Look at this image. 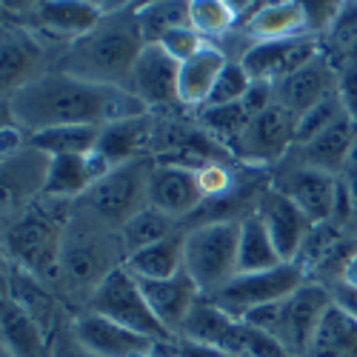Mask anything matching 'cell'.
Segmentation results:
<instances>
[{"instance_id": "6da1fadb", "label": "cell", "mask_w": 357, "mask_h": 357, "mask_svg": "<svg viewBox=\"0 0 357 357\" xmlns=\"http://www.w3.org/2000/svg\"><path fill=\"white\" fill-rule=\"evenodd\" d=\"M9 112L26 135L52 126H106L146 114L149 109L117 86L89 83L63 72H46L9 95Z\"/></svg>"}, {"instance_id": "7a4b0ae2", "label": "cell", "mask_w": 357, "mask_h": 357, "mask_svg": "<svg viewBox=\"0 0 357 357\" xmlns=\"http://www.w3.org/2000/svg\"><path fill=\"white\" fill-rule=\"evenodd\" d=\"M143 46L135 6L123 3L121 9L103 15L89 35L69 43L66 54L61 57V72L89 83L126 89Z\"/></svg>"}, {"instance_id": "3957f363", "label": "cell", "mask_w": 357, "mask_h": 357, "mask_svg": "<svg viewBox=\"0 0 357 357\" xmlns=\"http://www.w3.org/2000/svg\"><path fill=\"white\" fill-rule=\"evenodd\" d=\"M112 229L114 226L103 223L89 209H83V215L69 218L61 252V275H57V280H63L66 289L92 294L106 280V275H112L117 266H123L114 260V255H123L126 260L121 231L114 234Z\"/></svg>"}, {"instance_id": "277c9868", "label": "cell", "mask_w": 357, "mask_h": 357, "mask_svg": "<svg viewBox=\"0 0 357 357\" xmlns=\"http://www.w3.org/2000/svg\"><path fill=\"white\" fill-rule=\"evenodd\" d=\"M49 197L43 203L26 206L6 229V255L23 272H32L40 280H57L61 275V252L69 218L52 212Z\"/></svg>"}, {"instance_id": "5b68a950", "label": "cell", "mask_w": 357, "mask_h": 357, "mask_svg": "<svg viewBox=\"0 0 357 357\" xmlns=\"http://www.w3.org/2000/svg\"><path fill=\"white\" fill-rule=\"evenodd\" d=\"M332 303L335 301H332L329 289L317 280H306L297 291H291L286 301L260 306L241 320L266 335H272L275 340H280L291 357H306L317 326Z\"/></svg>"}, {"instance_id": "8992f818", "label": "cell", "mask_w": 357, "mask_h": 357, "mask_svg": "<svg viewBox=\"0 0 357 357\" xmlns=\"http://www.w3.org/2000/svg\"><path fill=\"white\" fill-rule=\"evenodd\" d=\"M183 234V272L203 297L218 294L237 275L241 220H206Z\"/></svg>"}, {"instance_id": "52a82bcc", "label": "cell", "mask_w": 357, "mask_h": 357, "mask_svg": "<svg viewBox=\"0 0 357 357\" xmlns=\"http://www.w3.org/2000/svg\"><path fill=\"white\" fill-rule=\"evenodd\" d=\"M155 166L137 158L123 166H114L109 174L89 189L80 203L83 209L98 215L103 223L121 229L126 220H132L137 212L149 206V181H152Z\"/></svg>"}, {"instance_id": "ba28073f", "label": "cell", "mask_w": 357, "mask_h": 357, "mask_svg": "<svg viewBox=\"0 0 357 357\" xmlns=\"http://www.w3.org/2000/svg\"><path fill=\"white\" fill-rule=\"evenodd\" d=\"M86 312L103 314V317L126 326V329H132L143 337H152L158 343H174L177 340L172 332L163 329V323L155 317L152 309H149L140 283L126 272V266H117V269L112 275H106V280L89 294Z\"/></svg>"}, {"instance_id": "9c48e42d", "label": "cell", "mask_w": 357, "mask_h": 357, "mask_svg": "<svg viewBox=\"0 0 357 357\" xmlns=\"http://www.w3.org/2000/svg\"><path fill=\"white\" fill-rule=\"evenodd\" d=\"M306 283V269L301 263H280L278 269L269 272H255V275H234L218 294H212L209 301L223 309L231 317H246L249 312L269 306L278 301H286L291 291H297Z\"/></svg>"}, {"instance_id": "30bf717a", "label": "cell", "mask_w": 357, "mask_h": 357, "mask_svg": "<svg viewBox=\"0 0 357 357\" xmlns=\"http://www.w3.org/2000/svg\"><path fill=\"white\" fill-rule=\"evenodd\" d=\"M275 189H280L297 209L306 215V220L312 226H326L335 220L340 177L309 169V166H297L278 177Z\"/></svg>"}, {"instance_id": "8fae6325", "label": "cell", "mask_w": 357, "mask_h": 357, "mask_svg": "<svg viewBox=\"0 0 357 357\" xmlns=\"http://www.w3.org/2000/svg\"><path fill=\"white\" fill-rule=\"evenodd\" d=\"M177 80H181V63L160 43H152V46H143L140 57L135 61L126 89L146 109H166L181 103Z\"/></svg>"}, {"instance_id": "7c38bea8", "label": "cell", "mask_w": 357, "mask_h": 357, "mask_svg": "<svg viewBox=\"0 0 357 357\" xmlns=\"http://www.w3.org/2000/svg\"><path fill=\"white\" fill-rule=\"evenodd\" d=\"M320 52H323L320 40L314 35H303V38H291V40L255 43L243 52L241 63L255 83H272L275 86L283 77H289L291 72L306 66Z\"/></svg>"}, {"instance_id": "4fadbf2b", "label": "cell", "mask_w": 357, "mask_h": 357, "mask_svg": "<svg viewBox=\"0 0 357 357\" xmlns=\"http://www.w3.org/2000/svg\"><path fill=\"white\" fill-rule=\"evenodd\" d=\"M206 200V189L200 181V169L183 163H158L149 181V206L158 212L181 220L200 209Z\"/></svg>"}, {"instance_id": "5bb4252c", "label": "cell", "mask_w": 357, "mask_h": 357, "mask_svg": "<svg viewBox=\"0 0 357 357\" xmlns=\"http://www.w3.org/2000/svg\"><path fill=\"white\" fill-rule=\"evenodd\" d=\"M72 332L100 357H158V346H163L95 312H80L72 320Z\"/></svg>"}, {"instance_id": "9a60e30c", "label": "cell", "mask_w": 357, "mask_h": 357, "mask_svg": "<svg viewBox=\"0 0 357 357\" xmlns=\"http://www.w3.org/2000/svg\"><path fill=\"white\" fill-rule=\"evenodd\" d=\"M255 215L263 220L266 231H269L275 249L286 263H294V257L303 252L306 237L312 234V223L297 206L280 192V189H263L255 203Z\"/></svg>"}, {"instance_id": "2e32d148", "label": "cell", "mask_w": 357, "mask_h": 357, "mask_svg": "<svg viewBox=\"0 0 357 357\" xmlns=\"http://www.w3.org/2000/svg\"><path fill=\"white\" fill-rule=\"evenodd\" d=\"M332 95H337V69L323 52L312 57L306 66L275 83V103L294 114V121Z\"/></svg>"}, {"instance_id": "e0dca14e", "label": "cell", "mask_w": 357, "mask_h": 357, "mask_svg": "<svg viewBox=\"0 0 357 357\" xmlns=\"http://www.w3.org/2000/svg\"><path fill=\"white\" fill-rule=\"evenodd\" d=\"M294 123H297L294 114L272 103L269 109H263L260 114L252 117L234 146L252 163H275L294 146Z\"/></svg>"}, {"instance_id": "ac0fdd59", "label": "cell", "mask_w": 357, "mask_h": 357, "mask_svg": "<svg viewBox=\"0 0 357 357\" xmlns=\"http://www.w3.org/2000/svg\"><path fill=\"white\" fill-rule=\"evenodd\" d=\"M49 163L52 158L29 143H23L12 155H3V206L9 215L23 212L26 206H32L35 195H43Z\"/></svg>"}, {"instance_id": "d6986e66", "label": "cell", "mask_w": 357, "mask_h": 357, "mask_svg": "<svg viewBox=\"0 0 357 357\" xmlns=\"http://www.w3.org/2000/svg\"><path fill=\"white\" fill-rule=\"evenodd\" d=\"M137 283L143 289L149 309L163 323V329L177 337L183 329V323L189 320L195 303L203 297L200 289L195 286V280L186 272H181L177 278H169V280H137Z\"/></svg>"}, {"instance_id": "ffe728a7", "label": "cell", "mask_w": 357, "mask_h": 357, "mask_svg": "<svg viewBox=\"0 0 357 357\" xmlns=\"http://www.w3.org/2000/svg\"><path fill=\"white\" fill-rule=\"evenodd\" d=\"M109 172H112V166L98 152H92V155H61V158H52L43 197H49V200H66V203L80 200Z\"/></svg>"}, {"instance_id": "44dd1931", "label": "cell", "mask_w": 357, "mask_h": 357, "mask_svg": "<svg viewBox=\"0 0 357 357\" xmlns=\"http://www.w3.org/2000/svg\"><path fill=\"white\" fill-rule=\"evenodd\" d=\"M246 35L255 38V43L291 40V38L312 35L306 3H291V0H283V3H260L246 20Z\"/></svg>"}, {"instance_id": "7402d4cb", "label": "cell", "mask_w": 357, "mask_h": 357, "mask_svg": "<svg viewBox=\"0 0 357 357\" xmlns=\"http://www.w3.org/2000/svg\"><path fill=\"white\" fill-rule=\"evenodd\" d=\"M43 46L29 35V29H3V92L15 95L26 83L46 75L43 69Z\"/></svg>"}, {"instance_id": "603a6c76", "label": "cell", "mask_w": 357, "mask_h": 357, "mask_svg": "<svg viewBox=\"0 0 357 357\" xmlns=\"http://www.w3.org/2000/svg\"><path fill=\"white\" fill-rule=\"evenodd\" d=\"M152 137H155V123L146 112L137 117H126V121L106 123L100 129V140H98L95 152L114 169L129 160H137L143 149L152 143Z\"/></svg>"}, {"instance_id": "cb8c5ba5", "label": "cell", "mask_w": 357, "mask_h": 357, "mask_svg": "<svg viewBox=\"0 0 357 357\" xmlns=\"http://www.w3.org/2000/svg\"><path fill=\"white\" fill-rule=\"evenodd\" d=\"M354 140H357V123L343 114L340 121H335L329 129H323L317 137H312L303 146H297L301 149V166L340 177Z\"/></svg>"}, {"instance_id": "d4e9b609", "label": "cell", "mask_w": 357, "mask_h": 357, "mask_svg": "<svg viewBox=\"0 0 357 357\" xmlns=\"http://www.w3.org/2000/svg\"><path fill=\"white\" fill-rule=\"evenodd\" d=\"M35 17L46 35L66 38L72 43L92 32L103 20V12L98 3H83V0H49V3H38Z\"/></svg>"}, {"instance_id": "484cf974", "label": "cell", "mask_w": 357, "mask_h": 357, "mask_svg": "<svg viewBox=\"0 0 357 357\" xmlns=\"http://www.w3.org/2000/svg\"><path fill=\"white\" fill-rule=\"evenodd\" d=\"M229 57L223 49L218 46H206L200 54H195L192 61H186L181 66V80H177V98H181L183 106H206L212 89L220 77V72L226 69Z\"/></svg>"}, {"instance_id": "4316f807", "label": "cell", "mask_w": 357, "mask_h": 357, "mask_svg": "<svg viewBox=\"0 0 357 357\" xmlns=\"http://www.w3.org/2000/svg\"><path fill=\"white\" fill-rule=\"evenodd\" d=\"M183 237L181 231H174L166 241L146 246L140 252L126 255L123 266L126 272L137 280H169L183 272Z\"/></svg>"}, {"instance_id": "83f0119b", "label": "cell", "mask_w": 357, "mask_h": 357, "mask_svg": "<svg viewBox=\"0 0 357 357\" xmlns=\"http://www.w3.org/2000/svg\"><path fill=\"white\" fill-rule=\"evenodd\" d=\"M49 332L12 297H3V351L12 357H49Z\"/></svg>"}, {"instance_id": "f1b7e54d", "label": "cell", "mask_w": 357, "mask_h": 357, "mask_svg": "<svg viewBox=\"0 0 357 357\" xmlns=\"http://www.w3.org/2000/svg\"><path fill=\"white\" fill-rule=\"evenodd\" d=\"M280 263H286V260L275 249V243H272L269 231H266L263 220L255 212H249L246 218H241V241H237V275L269 272V269H278Z\"/></svg>"}, {"instance_id": "f546056e", "label": "cell", "mask_w": 357, "mask_h": 357, "mask_svg": "<svg viewBox=\"0 0 357 357\" xmlns=\"http://www.w3.org/2000/svg\"><path fill=\"white\" fill-rule=\"evenodd\" d=\"M306 357H357V317L332 303L317 326Z\"/></svg>"}, {"instance_id": "4dcf8cb0", "label": "cell", "mask_w": 357, "mask_h": 357, "mask_svg": "<svg viewBox=\"0 0 357 357\" xmlns=\"http://www.w3.org/2000/svg\"><path fill=\"white\" fill-rule=\"evenodd\" d=\"M6 297H12V301H15L29 317H35L49 335L54 332V312H57V303H54V297H52L46 280H40V278H35L32 272H23V269H17V266H15L12 275H9Z\"/></svg>"}, {"instance_id": "1f68e13d", "label": "cell", "mask_w": 357, "mask_h": 357, "mask_svg": "<svg viewBox=\"0 0 357 357\" xmlns=\"http://www.w3.org/2000/svg\"><path fill=\"white\" fill-rule=\"evenodd\" d=\"M103 126H52L26 135V143L49 158L61 155H92Z\"/></svg>"}, {"instance_id": "d6a6232c", "label": "cell", "mask_w": 357, "mask_h": 357, "mask_svg": "<svg viewBox=\"0 0 357 357\" xmlns=\"http://www.w3.org/2000/svg\"><path fill=\"white\" fill-rule=\"evenodd\" d=\"M135 20H137L140 38L146 46L160 43L169 32H174V29H181V26H192L189 3H181V0H160V3L135 6Z\"/></svg>"}, {"instance_id": "836d02e7", "label": "cell", "mask_w": 357, "mask_h": 357, "mask_svg": "<svg viewBox=\"0 0 357 357\" xmlns=\"http://www.w3.org/2000/svg\"><path fill=\"white\" fill-rule=\"evenodd\" d=\"M174 223H177L174 218L158 212L155 206H146L143 212H137L132 220H126L117 231H121L126 255H132V252H140L146 246H155V243L166 241V237H172L174 234Z\"/></svg>"}, {"instance_id": "e575fe53", "label": "cell", "mask_w": 357, "mask_h": 357, "mask_svg": "<svg viewBox=\"0 0 357 357\" xmlns=\"http://www.w3.org/2000/svg\"><path fill=\"white\" fill-rule=\"evenodd\" d=\"M323 54L340 57L343 63L357 61V3H340L335 20L326 26V43Z\"/></svg>"}, {"instance_id": "d590c367", "label": "cell", "mask_w": 357, "mask_h": 357, "mask_svg": "<svg viewBox=\"0 0 357 357\" xmlns=\"http://www.w3.org/2000/svg\"><path fill=\"white\" fill-rule=\"evenodd\" d=\"M234 20H237L234 6L223 3V0H192L189 3V23L206 40L226 35L234 26Z\"/></svg>"}, {"instance_id": "8d00e7d4", "label": "cell", "mask_w": 357, "mask_h": 357, "mask_svg": "<svg viewBox=\"0 0 357 357\" xmlns=\"http://www.w3.org/2000/svg\"><path fill=\"white\" fill-rule=\"evenodd\" d=\"M200 121L203 126L215 132L218 137L229 140V143H237L243 135V129L249 126L252 121V112L243 106V103H231V106H203L200 109Z\"/></svg>"}, {"instance_id": "74e56055", "label": "cell", "mask_w": 357, "mask_h": 357, "mask_svg": "<svg viewBox=\"0 0 357 357\" xmlns=\"http://www.w3.org/2000/svg\"><path fill=\"white\" fill-rule=\"evenodd\" d=\"M343 114H346V112H343L337 95H332V98H326L323 103L312 106L309 112H303L301 117H297V123H294V146L309 143V140L317 137L323 129H329L335 121H340Z\"/></svg>"}, {"instance_id": "f35d334b", "label": "cell", "mask_w": 357, "mask_h": 357, "mask_svg": "<svg viewBox=\"0 0 357 357\" xmlns=\"http://www.w3.org/2000/svg\"><path fill=\"white\" fill-rule=\"evenodd\" d=\"M252 89V77L246 75L243 63L241 61H229L226 69L220 72L215 89L209 100H206V106H231V103H243L246 95Z\"/></svg>"}, {"instance_id": "ab89813d", "label": "cell", "mask_w": 357, "mask_h": 357, "mask_svg": "<svg viewBox=\"0 0 357 357\" xmlns=\"http://www.w3.org/2000/svg\"><path fill=\"white\" fill-rule=\"evenodd\" d=\"M160 46L174 57L177 63H186V61H192L195 54H200L206 46H209V40H206L200 32H195L192 26H181V29H174V32H169L163 40H160Z\"/></svg>"}, {"instance_id": "60d3db41", "label": "cell", "mask_w": 357, "mask_h": 357, "mask_svg": "<svg viewBox=\"0 0 357 357\" xmlns=\"http://www.w3.org/2000/svg\"><path fill=\"white\" fill-rule=\"evenodd\" d=\"M49 357H100L92 349H86L77 335L72 332V323L69 326H57L49 337Z\"/></svg>"}, {"instance_id": "b9f144b4", "label": "cell", "mask_w": 357, "mask_h": 357, "mask_svg": "<svg viewBox=\"0 0 357 357\" xmlns=\"http://www.w3.org/2000/svg\"><path fill=\"white\" fill-rule=\"evenodd\" d=\"M337 98L346 117L357 123V61H349L337 69Z\"/></svg>"}, {"instance_id": "7bdbcfd3", "label": "cell", "mask_w": 357, "mask_h": 357, "mask_svg": "<svg viewBox=\"0 0 357 357\" xmlns=\"http://www.w3.org/2000/svg\"><path fill=\"white\" fill-rule=\"evenodd\" d=\"M172 354L174 357H231L218 346L200 343V340H189V337H177L172 343Z\"/></svg>"}, {"instance_id": "ee69618b", "label": "cell", "mask_w": 357, "mask_h": 357, "mask_svg": "<svg viewBox=\"0 0 357 357\" xmlns=\"http://www.w3.org/2000/svg\"><path fill=\"white\" fill-rule=\"evenodd\" d=\"M332 301H335V306H340L343 312H349L351 317H357V289H351L346 283H337L332 289Z\"/></svg>"}, {"instance_id": "f6af8a7d", "label": "cell", "mask_w": 357, "mask_h": 357, "mask_svg": "<svg viewBox=\"0 0 357 357\" xmlns=\"http://www.w3.org/2000/svg\"><path fill=\"white\" fill-rule=\"evenodd\" d=\"M340 181H343V186L349 189V195H351V197H354V203H357V140H354L351 152H349V158H346V163H343Z\"/></svg>"}, {"instance_id": "bcb514c9", "label": "cell", "mask_w": 357, "mask_h": 357, "mask_svg": "<svg viewBox=\"0 0 357 357\" xmlns=\"http://www.w3.org/2000/svg\"><path fill=\"white\" fill-rule=\"evenodd\" d=\"M340 283H346V286H351V289H357V252L346 260V269H343V278H340Z\"/></svg>"}, {"instance_id": "7dc6e473", "label": "cell", "mask_w": 357, "mask_h": 357, "mask_svg": "<svg viewBox=\"0 0 357 357\" xmlns=\"http://www.w3.org/2000/svg\"><path fill=\"white\" fill-rule=\"evenodd\" d=\"M0 357H12V354L9 351H0Z\"/></svg>"}, {"instance_id": "c3c4849f", "label": "cell", "mask_w": 357, "mask_h": 357, "mask_svg": "<svg viewBox=\"0 0 357 357\" xmlns=\"http://www.w3.org/2000/svg\"><path fill=\"white\" fill-rule=\"evenodd\" d=\"M158 357H174V354H158Z\"/></svg>"}, {"instance_id": "681fc988", "label": "cell", "mask_w": 357, "mask_h": 357, "mask_svg": "<svg viewBox=\"0 0 357 357\" xmlns=\"http://www.w3.org/2000/svg\"><path fill=\"white\" fill-rule=\"evenodd\" d=\"M354 220H357V209H354Z\"/></svg>"}]
</instances>
